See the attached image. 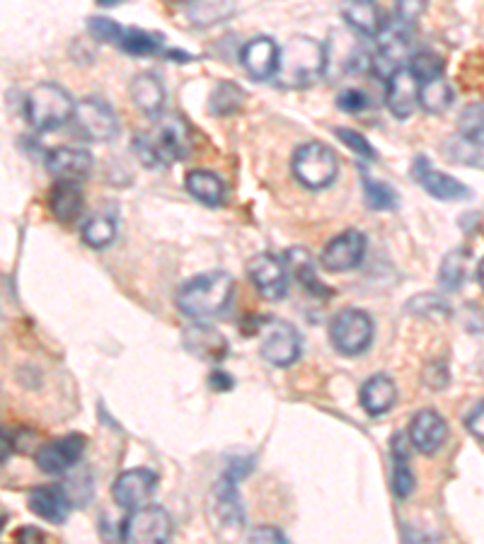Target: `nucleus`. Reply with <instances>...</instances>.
Masks as SVG:
<instances>
[{"mask_svg":"<svg viewBox=\"0 0 484 544\" xmlns=\"http://www.w3.org/2000/svg\"><path fill=\"white\" fill-rule=\"evenodd\" d=\"M134 150L146 167H167L177 160H187L192 153L187 121L177 114H160L151 133H138L134 138Z\"/></svg>","mask_w":484,"mask_h":544,"instance_id":"nucleus-1","label":"nucleus"},{"mask_svg":"<svg viewBox=\"0 0 484 544\" xmlns=\"http://www.w3.org/2000/svg\"><path fill=\"white\" fill-rule=\"evenodd\" d=\"M327 68V51L313 37H291L279 49L276 83L286 90H303L318 83Z\"/></svg>","mask_w":484,"mask_h":544,"instance_id":"nucleus-2","label":"nucleus"},{"mask_svg":"<svg viewBox=\"0 0 484 544\" xmlns=\"http://www.w3.org/2000/svg\"><path fill=\"white\" fill-rule=\"evenodd\" d=\"M235 293V281L228 271H209L194 276L177 291V310L189 320H209L230 305Z\"/></svg>","mask_w":484,"mask_h":544,"instance_id":"nucleus-3","label":"nucleus"},{"mask_svg":"<svg viewBox=\"0 0 484 544\" xmlns=\"http://www.w3.org/2000/svg\"><path fill=\"white\" fill-rule=\"evenodd\" d=\"M76 102L56 83H39L25 100V117L34 131H56L71 121Z\"/></svg>","mask_w":484,"mask_h":544,"instance_id":"nucleus-4","label":"nucleus"},{"mask_svg":"<svg viewBox=\"0 0 484 544\" xmlns=\"http://www.w3.org/2000/svg\"><path fill=\"white\" fill-rule=\"evenodd\" d=\"M293 175L305 189H313V192L327 189L339 175L337 155L320 141L305 143L293 155Z\"/></svg>","mask_w":484,"mask_h":544,"instance_id":"nucleus-5","label":"nucleus"},{"mask_svg":"<svg viewBox=\"0 0 484 544\" xmlns=\"http://www.w3.org/2000/svg\"><path fill=\"white\" fill-rule=\"evenodd\" d=\"M376 39L378 49L371 59V71L388 80L395 71L405 68L409 56H412V27L397 20L385 22Z\"/></svg>","mask_w":484,"mask_h":544,"instance_id":"nucleus-6","label":"nucleus"},{"mask_svg":"<svg viewBox=\"0 0 484 544\" xmlns=\"http://www.w3.org/2000/svg\"><path fill=\"white\" fill-rule=\"evenodd\" d=\"M330 339L334 349L344 356H361L373 341L371 315L356 308L342 310L330 324Z\"/></svg>","mask_w":484,"mask_h":544,"instance_id":"nucleus-7","label":"nucleus"},{"mask_svg":"<svg viewBox=\"0 0 484 544\" xmlns=\"http://www.w3.org/2000/svg\"><path fill=\"white\" fill-rule=\"evenodd\" d=\"M71 119L76 131L85 141L105 143L112 141L119 133L117 112L105 100H100V97H83V100L76 102Z\"/></svg>","mask_w":484,"mask_h":544,"instance_id":"nucleus-8","label":"nucleus"},{"mask_svg":"<svg viewBox=\"0 0 484 544\" xmlns=\"http://www.w3.org/2000/svg\"><path fill=\"white\" fill-rule=\"evenodd\" d=\"M170 515L160 506H138L121 525V540L131 544H160L170 540Z\"/></svg>","mask_w":484,"mask_h":544,"instance_id":"nucleus-9","label":"nucleus"},{"mask_svg":"<svg viewBox=\"0 0 484 544\" xmlns=\"http://www.w3.org/2000/svg\"><path fill=\"white\" fill-rule=\"evenodd\" d=\"M303 341L296 327L281 320H269L262 327V353L264 361H269L276 368L293 366L301 358Z\"/></svg>","mask_w":484,"mask_h":544,"instance_id":"nucleus-10","label":"nucleus"},{"mask_svg":"<svg viewBox=\"0 0 484 544\" xmlns=\"http://www.w3.org/2000/svg\"><path fill=\"white\" fill-rule=\"evenodd\" d=\"M247 276L257 293L267 300H281L288 293V269L284 257H276L272 252H262L250 259Z\"/></svg>","mask_w":484,"mask_h":544,"instance_id":"nucleus-11","label":"nucleus"},{"mask_svg":"<svg viewBox=\"0 0 484 544\" xmlns=\"http://www.w3.org/2000/svg\"><path fill=\"white\" fill-rule=\"evenodd\" d=\"M412 177L426 194L434 196V199L439 201H468L472 196V189L468 184H463L460 179L431 167V162L426 160L424 155H417V158H414Z\"/></svg>","mask_w":484,"mask_h":544,"instance_id":"nucleus-12","label":"nucleus"},{"mask_svg":"<svg viewBox=\"0 0 484 544\" xmlns=\"http://www.w3.org/2000/svg\"><path fill=\"white\" fill-rule=\"evenodd\" d=\"M363 257H366V235L361 230H347L327 242L320 254V264L330 274H344L361 266Z\"/></svg>","mask_w":484,"mask_h":544,"instance_id":"nucleus-13","label":"nucleus"},{"mask_svg":"<svg viewBox=\"0 0 484 544\" xmlns=\"http://www.w3.org/2000/svg\"><path fill=\"white\" fill-rule=\"evenodd\" d=\"M85 448H88V441L80 433H71V436L56 438V441L44 443L42 448L37 450V467L44 474H63L71 467H76L80 460H83Z\"/></svg>","mask_w":484,"mask_h":544,"instance_id":"nucleus-14","label":"nucleus"},{"mask_svg":"<svg viewBox=\"0 0 484 544\" xmlns=\"http://www.w3.org/2000/svg\"><path fill=\"white\" fill-rule=\"evenodd\" d=\"M409 443L422 455H434L448 441V421L436 409H422L412 416L407 431Z\"/></svg>","mask_w":484,"mask_h":544,"instance_id":"nucleus-15","label":"nucleus"},{"mask_svg":"<svg viewBox=\"0 0 484 544\" xmlns=\"http://www.w3.org/2000/svg\"><path fill=\"white\" fill-rule=\"evenodd\" d=\"M155 486H158V474L146 470V467L119 474L112 489L114 503L119 508H126V511H134L138 506H146V501L153 496Z\"/></svg>","mask_w":484,"mask_h":544,"instance_id":"nucleus-16","label":"nucleus"},{"mask_svg":"<svg viewBox=\"0 0 484 544\" xmlns=\"http://www.w3.org/2000/svg\"><path fill=\"white\" fill-rule=\"evenodd\" d=\"M385 104L395 119L405 121L419 107V80L409 68H400L385 80Z\"/></svg>","mask_w":484,"mask_h":544,"instance_id":"nucleus-17","label":"nucleus"},{"mask_svg":"<svg viewBox=\"0 0 484 544\" xmlns=\"http://www.w3.org/2000/svg\"><path fill=\"white\" fill-rule=\"evenodd\" d=\"M242 462H233L228 467V472L223 474L221 484H218V515L221 520H226V525L230 528H240L245 525V508H242L240 494H238V482L240 477H245L247 472L252 470V460L245 462V467H240Z\"/></svg>","mask_w":484,"mask_h":544,"instance_id":"nucleus-18","label":"nucleus"},{"mask_svg":"<svg viewBox=\"0 0 484 544\" xmlns=\"http://www.w3.org/2000/svg\"><path fill=\"white\" fill-rule=\"evenodd\" d=\"M46 167L56 182H83L92 172V155L83 148H54L46 158Z\"/></svg>","mask_w":484,"mask_h":544,"instance_id":"nucleus-19","label":"nucleus"},{"mask_svg":"<svg viewBox=\"0 0 484 544\" xmlns=\"http://www.w3.org/2000/svg\"><path fill=\"white\" fill-rule=\"evenodd\" d=\"M240 61L250 78L269 80L274 78L276 63H279V46L272 37H255L242 46Z\"/></svg>","mask_w":484,"mask_h":544,"instance_id":"nucleus-20","label":"nucleus"},{"mask_svg":"<svg viewBox=\"0 0 484 544\" xmlns=\"http://www.w3.org/2000/svg\"><path fill=\"white\" fill-rule=\"evenodd\" d=\"M27 508L37 515V518L49 520V523H66L68 513H71V499L63 491L61 484L56 486H37L27 496Z\"/></svg>","mask_w":484,"mask_h":544,"instance_id":"nucleus-21","label":"nucleus"},{"mask_svg":"<svg viewBox=\"0 0 484 544\" xmlns=\"http://www.w3.org/2000/svg\"><path fill=\"white\" fill-rule=\"evenodd\" d=\"M184 346L201 361L209 363H221L228 356L226 337L206 324H192V327L184 329Z\"/></svg>","mask_w":484,"mask_h":544,"instance_id":"nucleus-22","label":"nucleus"},{"mask_svg":"<svg viewBox=\"0 0 484 544\" xmlns=\"http://www.w3.org/2000/svg\"><path fill=\"white\" fill-rule=\"evenodd\" d=\"M131 100L138 107V112L146 117L158 119L165 109L167 92L163 80L155 73H141L131 80Z\"/></svg>","mask_w":484,"mask_h":544,"instance_id":"nucleus-23","label":"nucleus"},{"mask_svg":"<svg viewBox=\"0 0 484 544\" xmlns=\"http://www.w3.org/2000/svg\"><path fill=\"white\" fill-rule=\"evenodd\" d=\"M397 402V385L388 375H371L361 385V407L363 412L371 416H383L395 407Z\"/></svg>","mask_w":484,"mask_h":544,"instance_id":"nucleus-24","label":"nucleus"},{"mask_svg":"<svg viewBox=\"0 0 484 544\" xmlns=\"http://www.w3.org/2000/svg\"><path fill=\"white\" fill-rule=\"evenodd\" d=\"M342 15L347 25L361 37L376 39L378 32L383 30V15H380L376 0H344Z\"/></svg>","mask_w":484,"mask_h":544,"instance_id":"nucleus-25","label":"nucleus"},{"mask_svg":"<svg viewBox=\"0 0 484 544\" xmlns=\"http://www.w3.org/2000/svg\"><path fill=\"white\" fill-rule=\"evenodd\" d=\"M184 189H187L192 199H197L199 204L204 206H223L226 201V184L223 179L216 175V172L209 170H192L187 177H184Z\"/></svg>","mask_w":484,"mask_h":544,"instance_id":"nucleus-26","label":"nucleus"},{"mask_svg":"<svg viewBox=\"0 0 484 544\" xmlns=\"http://www.w3.org/2000/svg\"><path fill=\"white\" fill-rule=\"evenodd\" d=\"M472 271H475V259H472L470 250H465V247L451 250L446 257H443L441 269H439L441 291L446 293L460 291V288L465 286V281L472 276Z\"/></svg>","mask_w":484,"mask_h":544,"instance_id":"nucleus-27","label":"nucleus"},{"mask_svg":"<svg viewBox=\"0 0 484 544\" xmlns=\"http://www.w3.org/2000/svg\"><path fill=\"white\" fill-rule=\"evenodd\" d=\"M85 199L78 182H56L49 192V208L56 221L73 223L83 213Z\"/></svg>","mask_w":484,"mask_h":544,"instance_id":"nucleus-28","label":"nucleus"},{"mask_svg":"<svg viewBox=\"0 0 484 544\" xmlns=\"http://www.w3.org/2000/svg\"><path fill=\"white\" fill-rule=\"evenodd\" d=\"M238 10V0H192L187 5V17L194 27L209 30L230 20Z\"/></svg>","mask_w":484,"mask_h":544,"instance_id":"nucleus-29","label":"nucleus"},{"mask_svg":"<svg viewBox=\"0 0 484 544\" xmlns=\"http://www.w3.org/2000/svg\"><path fill=\"white\" fill-rule=\"evenodd\" d=\"M284 262H286L288 276H293V279L301 283L305 291L313 293V295H330V293H327L330 288H327L325 283L320 281L318 266H315L313 257H310L308 252H305V250H288L284 254Z\"/></svg>","mask_w":484,"mask_h":544,"instance_id":"nucleus-30","label":"nucleus"},{"mask_svg":"<svg viewBox=\"0 0 484 544\" xmlns=\"http://www.w3.org/2000/svg\"><path fill=\"white\" fill-rule=\"evenodd\" d=\"M409 438L405 433L395 436L393 441V489L400 499L412 496L414 486H417V477H414L412 467H409Z\"/></svg>","mask_w":484,"mask_h":544,"instance_id":"nucleus-31","label":"nucleus"},{"mask_svg":"<svg viewBox=\"0 0 484 544\" xmlns=\"http://www.w3.org/2000/svg\"><path fill=\"white\" fill-rule=\"evenodd\" d=\"M453 100H455V92L451 88V83H448L443 75L419 83V107H422L426 114H434V117L446 114L448 109H451Z\"/></svg>","mask_w":484,"mask_h":544,"instance_id":"nucleus-32","label":"nucleus"},{"mask_svg":"<svg viewBox=\"0 0 484 544\" xmlns=\"http://www.w3.org/2000/svg\"><path fill=\"white\" fill-rule=\"evenodd\" d=\"M119 49L126 51L136 59H146V56H163L165 54V37L158 32L146 30H124L119 39Z\"/></svg>","mask_w":484,"mask_h":544,"instance_id":"nucleus-33","label":"nucleus"},{"mask_svg":"<svg viewBox=\"0 0 484 544\" xmlns=\"http://www.w3.org/2000/svg\"><path fill=\"white\" fill-rule=\"evenodd\" d=\"M117 240V221L109 213H95L83 225V242L92 250H105Z\"/></svg>","mask_w":484,"mask_h":544,"instance_id":"nucleus-34","label":"nucleus"},{"mask_svg":"<svg viewBox=\"0 0 484 544\" xmlns=\"http://www.w3.org/2000/svg\"><path fill=\"white\" fill-rule=\"evenodd\" d=\"M361 182H363V199H366L368 208H373V211H393V208L397 206L395 189L390 187V184L373 179L366 167H361Z\"/></svg>","mask_w":484,"mask_h":544,"instance_id":"nucleus-35","label":"nucleus"},{"mask_svg":"<svg viewBox=\"0 0 484 544\" xmlns=\"http://www.w3.org/2000/svg\"><path fill=\"white\" fill-rule=\"evenodd\" d=\"M458 136L475 146H484V102H472L460 112Z\"/></svg>","mask_w":484,"mask_h":544,"instance_id":"nucleus-36","label":"nucleus"},{"mask_svg":"<svg viewBox=\"0 0 484 544\" xmlns=\"http://www.w3.org/2000/svg\"><path fill=\"white\" fill-rule=\"evenodd\" d=\"M242 97H245V92H242L238 85L233 83L218 85V88L211 92L209 100L211 114L213 117H230V114H235L242 107Z\"/></svg>","mask_w":484,"mask_h":544,"instance_id":"nucleus-37","label":"nucleus"},{"mask_svg":"<svg viewBox=\"0 0 484 544\" xmlns=\"http://www.w3.org/2000/svg\"><path fill=\"white\" fill-rule=\"evenodd\" d=\"M407 68L414 73V78L419 80V83H424V80L431 78H439L443 75V68H446V63L439 54H434V51H414L412 56H409Z\"/></svg>","mask_w":484,"mask_h":544,"instance_id":"nucleus-38","label":"nucleus"},{"mask_svg":"<svg viewBox=\"0 0 484 544\" xmlns=\"http://www.w3.org/2000/svg\"><path fill=\"white\" fill-rule=\"evenodd\" d=\"M88 32L92 34V39H97V42L102 44H119L124 27L117 25L114 20H109V17H90Z\"/></svg>","mask_w":484,"mask_h":544,"instance_id":"nucleus-39","label":"nucleus"},{"mask_svg":"<svg viewBox=\"0 0 484 544\" xmlns=\"http://www.w3.org/2000/svg\"><path fill=\"white\" fill-rule=\"evenodd\" d=\"M337 133V138L339 141L344 143V146H347L351 153L354 155H359L361 160H376V148L371 146V143L366 141V138L361 136V133H356V131H351V129H337L334 131Z\"/></svg>","mask_w":484,"mask_h":544,"instance_id":"nucleus-40","label":"nucleus"},{"mask_svg":"<svg viewBox=\"0 0 484 544\" xmlns=\"http://www.w3.org/2000/svg\"><path fill=\"white\" fill-rule=\"evenodd\" d=\"M407 310L417 312V315H429V317H436V315H448V303L441 298V295L436 293H424L419 295V298H414L412 303L407 305Z\"/></svg>","mask_w":484,"mask_h":544,"instance_id":"nucleus-41","label":"nucleus"},{"mask_svg":"<svg viewBox=\"0 0 484 544\" xmlns=\"http://www.w3.org/2000/svg\"><path fill=\"white\" fill-rule=\"evenodd\" d=\"M426 3L429 0H395V20L407 27H414L419 17L424 15Z\"/></svg>","mask_w":484,"mask_h":544,"instance_id":"nucleus-42","label":"nucleus"},{"mask_svg":"<svg viewBox=\"0 0 484 544\" xmlns=\"http://www.w3.org/2000/svg\"><path fill=\"white\" fill-rule=\"evenodd\" d=\"M337 107L347 114H359L368 107V97L361 90H342L337 95Z\"/></svg>","mask_w":484,"mask_h":544,"instance_id":"nucleus-43","label":"nucleus"},{"mask_svg":"<svg viewBox=\"0 0 484 544\" xmlns=\"http://www.w3.org/2000/svg\"><path fill=\"white\" fill-rule=\"evenodd\" d=\"M465 426H468L470 436H475L477 441L484 443V399L477 407H472L468 419H465Z\"/></svg>","mask_w":484,"mask_h":544,"instance_id":"nucleus-44","label":"nucleus"},{"mask_svg":"<svg viewBox=\"0 0 484 544\" xmlns=\"http://www.w3.org/2000/svg\"><path fill=\"white\" fill-rule=\"evenodd\" d=\"M250 542H286V535L276 528H257L250 532Z\"/></svg>","mask_w":484,"mask_h":544,"instance_id":"nucleus-45","label":"nucleus"},{"mask_svg":"<svg viewBox=\"0 0 484 544\" xmlns=\"http://www.w3.org/2000/svg\"><path fill=\"white\" fill-rule=\"evenodd\" d=\"M13 453H15V438H13V433H10L5 426H0V462L8 460V457L13 455Z\"/></svg>","mask_w":484,"mask_h":544,"instance_id":"nucleus-46","label":"nucleus"},{"mask_svg":"<svg viewBox=\"0 0 484 544\" xmlns=\"http://www.w3.org/2000/svg\"><path fill=\"white\" fill-rule=\"evenodd\" d=\"M211 385H213V390H230L233 380H230L226 373H221V370H216V373L211 375Z\"/></svg>","mask_w":484,"mask_h":544,"instance_id":"nucleus-47","label":"nucleus"},{"mask_svg":"<svg viewBox=\"0 0 484 544\" xmlns=\"http://www.w3.org/2000/svg\"><path fill=\"white\" fill-rule=\"evenodd\" d=\"M17 540H42V532H39V530H34V528H25V530H20V532H17Z\"/></svg>","mask_w":484,"mask_h":544,"instance_id":"nucleus-48","label":"nucleus"},{"mask_svg":"<svg viewBox=\"0 0 484 544\" xmlns=\"http://www.w3.org/2000/svg\"><path fill=\"white\" fill-rule=\"evenodd\" d=\"M119 3H124V0H97V5H100V8H114V5H119Z\"/></svg>","mask_w":484,"mask_h":544,"instance_id":"nucleus-49","label":"nucleus"},{"mask_svg":"<svg viewBox=\"0 0 484 544\" xmlns=\"http://www.w3.org/2000/svg\"><path fill=\"white\" fill-rule=\"evenodd\" d=\"M477 281H480V286L484 291V259L480 262V266H477Z\"/></svg>","mask_w":484,"mask_h":544,"instance_id":"nucleus-50","label":"nucleus"}]
</instances>
